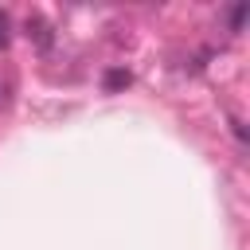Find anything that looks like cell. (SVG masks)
I'll use <instances>...</instances> for the list:
<instances>
[{
  "mask_svg": "<svg viewBox=\"0 0 250 250\" xmlns=\"http://www.w3.org/2000/svg\"><path fill=\"white\" fill-rule=\"evenodd\" d=\"M8 39H12V20H8V12H0V51L8 47Z\"/></svg>",
  "mask_w": 250,
  "mask_h": 250,
  "instance_id": "cell-4",
  "label": "cell"
},
{
  "mask_svg": "<svg viewBox=\"0 0 250 250\" xmlns=\"http://www.w3.org/2000/svg\"><path fill=\"white\" fill-rule=\"evenodd\" d=\"M0 105H8V98H4V86H0Z\"/></svg>",
  "mask_w": 250,
  "mask_h": 250,
  "instance_id": "cell-5",
  "label": "cell"
},
{
  "mask_svg": "<svg viewBox=\"0 0 250 250\" xmlns=\"http://www.w3.org/2000/svg\"><path fill=\"white\" fill-rule=\"evenodd\" d=\"M23 27H27V39H35V47H43V51L51 47V23L43 16H27Z\"/></svg>",
  "mask_w": 250,
  "mask_h": 250,
  "instance_id": "cell-1",
  "label": "cell"
},
{
  "mask_svg": "<svg viewBox=\"0 0 250 250\" xmlns=\"http://www.w3.org/2000/svg\"><path fill=\"white\" fill-rule=\"evenodd\" d=\"M129 82H133V74H129V70H121V66L105 70V90H125Z\"/></svg>",
  "mask_w": 250,
  "mask_h": 250,
  "instance_id": "cell-2",
  "label": "cell"
},
{
  "mask_svg": "<svg viewBox=\"0 0 250 250\" xmlns=\"http://www.w3.org/2000/svg\"><path fill=\"white\" fill-rule=\"evenodd\" d=\"M246 16H250V4H234V8H230V27L238 31V27L246 23Z\"/></svg>",
  "mask_w": 250,
  "mask_h": 250,
  "instance_id": "cell-3",
  "label": "cell"
}]
</instances>
